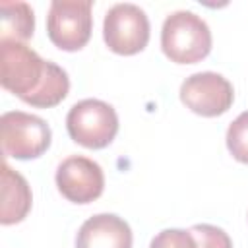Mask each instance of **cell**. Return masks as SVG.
<instances>
[{"instance_id": "1", "label": "cell", "mask_w": 248, "mask_h": 248, "mask_svg": "<svg viewBox=\"0 0 248 248\" xmlns=\"http://www.w3.org/2000/svg\"><path fill=\"white\" fill-rule=\"evenodd\" d=\"M0 83L23 103L50 108L70 91L68 74L54 62L43 60L31 46L0 41Z\"/></svg>"}, {"instance_id": "2", "label": "cell", "mask_w": 248, "mask_h": 248, "mask_svg": "<svg viewBox=\"0 0 248 248\" xmlns=\"http://www.w3.org/2000/svg\"><path fill=\"white\" fill-rule=\"evenodd\" d=\"M161 48L176 64H196L211 50V31L194 12H172L161 29Z\"/></svg>"}, {"instance_id": "3", "label": "cell", "mask_w": 248, "mask_h": 248, "mask_svg": "<svg viewBox=\"0 0 248 248\" xmlns=\"http://www.w3.org/2000/svg\"><path fill=\"white\" fill-rule=\"evenodd\" d=\"M50 126L35 114L10 110L0 118L2 153L14 159H35L50 147Z\"/></svg>"}, {"instance_id": "4", "label": "cell", "mask_w": 248, "mask_h": 248, "mask_svg": "<svg viewBox=\"0 0 248 248\" xmlns=\"http://www.w3.org/2000/svg\"><path fill=\"white\" fill-rule=\"evenodd\" d=\"M66 128L76 143L89 149H103L118 132V116L108 103L83 99L68 110Z\"/></svg>"}, {"instance_id": "5", "label": "cell", "mask_w": 248, "mask_h": 248, "mask_svg": "<svg viewBox=\"0 0 248 248\" xmlns=\"http://www.w3.org/2000/svg\"><path fill=\"white\" fill-rule=\"evenodd\" d=\"M89 0H54L46 16V33L54 46L74 52L87 45L93 29Z\"/></svg>"}, {"instance_id": "6", "label": "cell", "mask_w": 248, "mask_h": 248, "mask_svg": "<svg viewBox=\"0 0 248 248\" xmlns=\"http://www.w3.org/2000/svg\"><path fill=\"white\" fill-rule=\"evenodd\" d=\"M103 37L112 52L124 56L136 54L143 50L149 41V19L136 4H114L105 14Z\"/></svg>"}, {"instance_id": "7", "label": "cell", "mask_w": 248, "mask_h": 248, "mask_svg": "<svg viewBox=\"0 0 248 248\" xmlns=\"http://www.w3.org/2000/svg\"><path fill=\"white\" fill-rule=\"evenodd\" d=\"M180 101L200 116H219L234 101L231 81L215 72H198L188 76L180 85Z\"/></svg>"}, {"instance_id": "8", "label": "cell", "mask_w": 248, "mask_h": 248, "mask_svg": "<svg viewBox=\"0 0 248 248\" xmlns=\"http://www.w3.org/2000/svg\"><path fill=\"white\" fill-rule=\"evenodd\" d=\"M60 194L74 203H89L103 194L105 174L99 163L83 155L66 157L56 169Z\"/></svg>"}, {"instance_id": "9", "label": "cell", "mask_w": 248, "mask_h": 248, "mask_svg": "<svg viewBox=\"0 0 248 248\" xmlns=\"http://www.w3.org/2000/svg\"><path fill=\"white\" fill-rule=\"evenodd\" d=\"M76 248H132V229L114 213L93 215L79 227Z\"/></svg>"}, {"instance_id": "10", "label": "cell", "mask_w": 248, "mask_h": 248, "mask_svg": "<svg viewBox=\"0 0 248 248\" xmlns=\"http://www.w3.org/2000/svg\"><path fill=\"white\" fill-rule=\"evenodd\" d=\"M31 188L27 180L14 170L8 163L2 165V211H0V223L2 225H14L25 219V215L31 209Z\"/></svg>"}, {"instance_id": "11", "label": "cell", "mask_w": 248, "mask_h": 248, "mask_svg": "<svg viewBox=\"0 0 248 248\" xmlns=\"http://www.w3.org/2000/svg\"><path fill=\"white\" fill-rule=\"evenodd\" d=\"M35 16L27 2H0V41L23 43L33 35Z\"/></svg>"}, {"instance_id": "12", "label": "cell", "mask_w": 248, "mask_h": 248, "mask_svg": "<svg viewBox=\"0 0 248 248\" xmlns=\"http://www.w3.org/2000/svg\"><path fill=\"white\" fill-rule=\"evenodd\" d=\"M227 147L231 155L248 165V110L240 112L227 130Z\"/></svg>"}, {"instance_id": "13", "label": "cell", "mask_w": 248, "mask_h": 248, "mask_svg": "<svg viewBox=\"0 0 248 248\" xmlns=\"http://www.w3.org/2000/svg\"><path fill=\"white\" fill-rule=\"evenodd\" d=\"M190 232L194 234L198 248H232L231 236L215 225H207V223L194 225Z\"/></svg>"}, {"instance_id": "14", "label": "cell", "mask_w": 248, "mask_h": 248, "mask_svg": "<svg viewBox=\"0 0 248 248\" xmlns=\"http://www.w3.org/2000/svg\"><path fill=\"white\" fill-rule=\"evenodd\" d=\"M149 248H198V242L190 231L165 229L153 236Z\"/></svg>"}]
</instances>
